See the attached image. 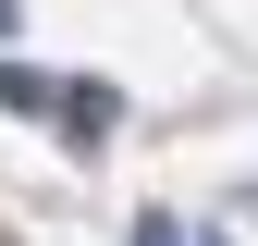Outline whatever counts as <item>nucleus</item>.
Listing matches in <instances>:
<instances>
[{
	"label": "nucleus",
	"instance_id": "1",
	"mask_svg": "<svg viewBox=\"0 0 258 246\" xmlns=\"http://www.w3.org/2000/svg\"><path fill=\"white\" fill-rule=\"evenodd\" d=\"M49 123H61L74 148H99L111 123H123V86H49Z\"/></svg>",
	"mask_w": 258,
	"mask_h": 246
},
{
	"label": "nucleus",
	"instance_id": "2",
	"mask_svg": "<svg viewBox=\"0 0 258 246\" xmlns=\"http://www.w3.org/2000/svg\"><path fill=\"white\" fill-rule=\"evenodd\" d=\"M0 111H49V74H25V61H0Z\"/></svg>",
	"mask_w": 258,
	"mask_h": 246
},
{
	"label": "nucleus",
	"instance_id": "3",
	"mask_svg": "<svg viewBox=\"0 0 258 246\" xmlns=\"http://www.w3.org/2000/svg\"><path fill=\"white\" fill-rule=\"evenodd\" d=\"M136 246H197V234H184L172 209H148V222H136Z\"/></svg>",
	"mask_w": 258,
	"mask_h": 246
},
{
	"label": "nucleus",
	"instance_id": "4",
	"mask_svg": "<svg viewBox=\"0 0 258 246\" xmlns=\"http://www.w3.org/2000/svg\"><path fill=\"white\" fill-rule=\"evenodd\" d=\"M13 37H25V0H0V49H13Z\"/></svg>",
	"mask_w": 258,
	"mask_h": 246
}]
</instances>
